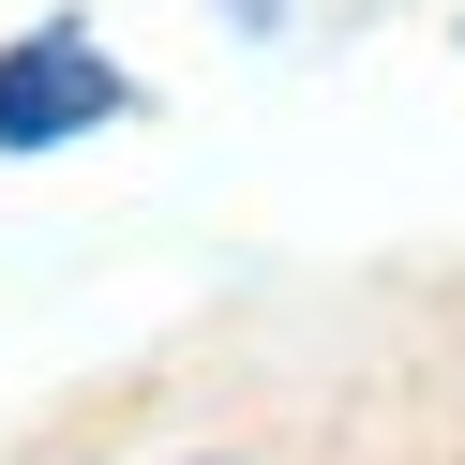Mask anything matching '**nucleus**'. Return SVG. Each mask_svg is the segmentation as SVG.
<instances>
[{"label": "nucleus", "mask_w": 465, "mask_h": 465, "mask_svg": "<svg viewBox=\"0 0 465 465\" xmlns=\"http://www.w3.org/2000/svg\"><path fill=\"white\" fill-rule=\"evenodd\" d=\"M105 105H121V61H105L91 31L0 45V151H61V135H91Z\"/></svg>", "instance_id": "f257e3e1"}]
</instances>
